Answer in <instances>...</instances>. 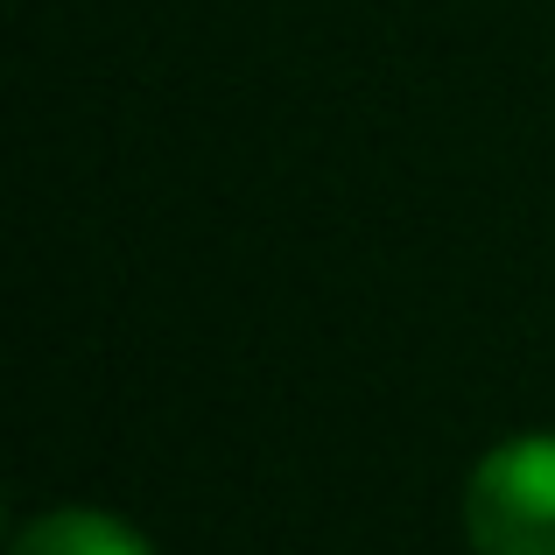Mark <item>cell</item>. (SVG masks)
Here are the masks:
<instances>
[{
    "label": "cell",
    "mask_w": 555,
    "mask_h": 555,
    "mask_svg": "<svg viewBox=\"0 0 555 555\" xmlns=\"http://www.w3.org/2000/svg\"><path fill=\"white\" fill-rule=\"evenodd\" d=\"M14 555H149V542H141L127 520H113V514L64 506V514L28 520L22 542H14Z\"/></svg>",
    "instance_id": "cell-2"
},
{
    "label": "cell",
    "mask_w": 555,
    "mask_h": 555,
    "mask_svg": "<svg viewBox=\"0 0 555 555\" xmlns=\"http://www.w3.org/2000/svg\"><path fill=\"white\" fill-rule=\"evenodd\" d=\"M464 528L478 555H555V436H514L486 450L464 486Z\"/></svg>",
    "instance_id": "cell-1"
}]
</instances>
